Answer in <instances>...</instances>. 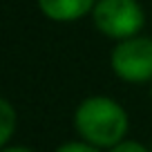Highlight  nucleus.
Here are the masks:
<instances>
[{
    "mask_svg": "<svg viewBox=\"0 0 152 152\" xmlns=\"http://www.w3.org/2000/svg\"><path fill=\"white\" fill-rule=\"evenodd\" d=\"M74 128L85 141L96 148H112L123 141L130 121L123 105L110 96H90L74 112Z\"/></svg>",
    "mask_w": 152,
    "mask_h": 152,
    "instance_id": "nucleus-1",
    "label": "nucleus"
},
{
    "mask_svg": "<svg viewBox=\"0 0 152 152\" xmlns=\"http://www.w3.org/2000/svg\"><path fill=\"white\" fill-rule=\"evenodd\" d=\"M92 18L103 36L116 40L137 36L145 23L143 9L137 0H96Z\"/></svg>",
    "mask_w": 152,
    "mask_h": 152,
    "instance_id": "nucleus-2",
    "label": "nucleus"
},
{
    "mask_svg": "<svg viewBox=\"0 0 152 152\" xmlns=\"http://www.w3.org/2000/svg\"><path fill=\"white\" fill-rule=\"evenodd\" d=\"M110 65L125 83L152 81V38L137 34L119 40V45L112 49Z\"/></svg>",
    "mask_w": 152,
    "mask_h": 152,
    "instance_id": "nucleus-3",
    "label": "nucleus"
},
{
    "mask_svg": "<svg viewBox=\"0 0 152 152\" xmlns=\"http://www.w3.org/2000/svg\"><path fill=\"white\" fill-rule=\"evenodd\" d=\"M96 0H38V7L49 20L72 23L94 9Z\"/></svg>",
    "mask_w": 152,
    "mask_h": 152,
    "instance_id": "nucleus-4",
    "label": "nucleus"
},
{
    "mask_svg": "<svg viewBox=\"0 0 152 152\" xmlns=\"http://www.w3.org/2000/svg\"><path fill=\"white\" fill-rule=\"evenodd\" d=\"M0 112H2V130H0V145H7L16 130V112L7 99L0 101Z\"/></svg>",
    "mask_w": 152,
    "mask_h": 152,
    "instance_id": "nucleus-5",
    "label": "nucleus"
},
{
    "mask_svg": "<svg viewBox=\"0 0 152 152\" xmlns=\"http://www.w3.org/2000/svg\"><path fill=\"white\" fill-rule=\"evenodd\" d=\"M56 152H101V148H96L94 143L90 141H69V143H63L61 148H56Z\"/></svg>",
    "mask_w": 152,
    "mask_h": 152,
    "instance_id": "nucleus-6",
    "label": "nucleus"
},
{
    "mask_svg": "<svg viewBox=\"0 0 152 152\" xmlns=\"http://www.w3.org/2000/svg\"><path fill=\"white\" fill-rule=\"evenodd\" d=\"M110 152H150V150L139 141H128V139H123V141H119L116 145L110 148Z\"/></svg>",
    "mask_w": 152,
    "mask_h": 152,
    "instance_id": "nucleus-7",
    "label": "nucleus"
},
{
    "mask_svg": "<svg viewBox=\"0 0 152 152\" xmlns=\"http://www.w3.org/2000/svg\"><path fill=\"white\" fill-rule=\"evenodd\" d=\"M2 152H34L25 145H2Z\"/></svg>",
    "mask_w": 152,
    "mask_h": 152,
    "instance_id": "nucleus-8",
    "label": "nucleus"
},
{
    "mask_svg": "<svg viewBox=\"0 0 152 152\" xmlns=\"http://www.w3.org/2000/svg\"><path fill=\"white\" fill-rule=\"evenodd\" d=\"M150 152H152V145H150Z\"/></svg>",
    "mask_w": 152,
    "mask_h": 152,
    "instance_id": "nucleus-9",
    "label": "nucleus"
}]
</instances>
